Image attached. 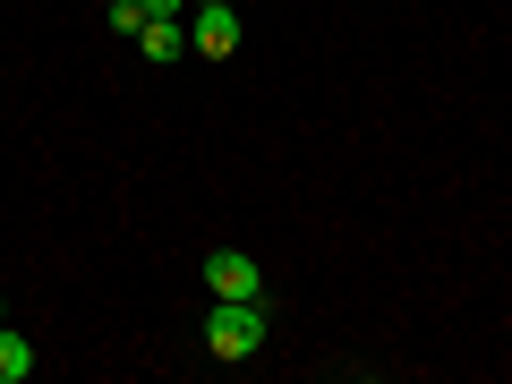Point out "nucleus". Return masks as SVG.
<instances>
[{
    "label": "nucleus",
    "instance_id": "obj_1",
    "mask_svg": "<svg viewBox=\"0 0 512 384\" xmlns=\"http://www.w3.org/2000/svg\"><path fill=\"white\" fill-rule=\"evenodd\" d=\"M205 350H214L222 367L256 359V350H265V299H214V308H205Z\"/></svg>",
    "mask_w": 512,
    "mask_h": 384
},
{
    "label": "nucleus",
    "instance_id": "obj_2",
    "mask_svg": "<svg viewBox=\"0 0 512 384\" xmlns=\"http://www.w3.org/2000/svg\"><path fill=\"white\" fill-rule=\"evenodd\" d=\"M205 291L214 299H265V274H256L248 248H214L205 256Z\"/></svg>",
    "mask_w": 512,
    "mask_h": 384
},
{
    "label": "nucleus",
    "instance_id": "obj_3",
    "mask_svg": "<svg viewBox=\"0 0 512 384\" xmlns=\"http://www.w3.org/2000/svg\"><path fill=\"white\" fill-rule=\"evenodd\" d=\"M239 35H248V26H239V0H222V9H197V26H188V43H197L205 60H231V52H239Z\"/></svg>",
    "mask_w": 512,
    "mask_h": 384
},
{
    "label": "nucleus",
    "instance_id": "obj_4",
    "mask_svg": "<svg viewBox=\"0 0 512 384\" xmlns=\"http://www.w3.org/2000/svg\"><path fill=\"white\" fill-rule=\"evenodd\" d=\"M137 52H146L154 69H171V60L188 52V18H146V35H137Z\"/></svg>",
    "mask_w": 512,
    "mask_h": 384
},
{
    "label": "nucleus",
    "instance_id": "obj_5",
    "mask_svg": "<svg viewBox=\"0 0 512 384\" xmlns=\"http://www.w3.org/2000/svg\"><path fill=\"white\" fill-rule=\"evenodd\" d=\"M26 376H35V342L18 325H0V384H26Z\"/></svg>",
    "mask_w": 512,
    "mask_h": 384
},
{
    "label": "nucleus",
    "instance_id": "obj_6",
    "mask_svg": "<svg viewBox=\"0 0 512 384\" xmlns=\"http://www.w3.org/2000/svg\"><path fill=\"white\" fill-rule=\"evenodd\" d=\"M111 35H128V43L146 35V0H111Z\"/></svg>",
    "mask_w": 512,
    "mask_h": 384
},
{
    "label": "nucleus",
    "instance_id": "obj_7",
    "mask_svg": "<svg viewBox=\"0 0 512 384\" xmlns=\"http://www.w3.org/2000/svg\"><path fill=\"white\" fill-rule=\"evenodd\" d=\"M180 9H188V0H146V18H180Z\"/></svg>",
    "mask_w": 512,
    "mask_h": 384
},
{
    "label": "nucleus",
    "instance_id": "obj_8",
    "mask_svg": "<svg viewBox=\"0 0 512 384\" xmlns=\"http://www.w3.org/2000/svg\"><path fill=\"white\" fill-rule=\"evenodd\" d=\"M0 325H9V299H0Z\"/></svg>",
    "mask_w": 512,
    "mask_h": 384
},
{
    "label": "nucleus",
    "instance_id": "obj_9",
    "mask_svg": "<svg viewBox=\"0 0 512 384\" xmlns=\"http://www.w3.org/2000/svg\"><path fill=\"white\" fill-rule=\"evenodd\" d=\"M197 9H222V0H197Z\"/></svg>",
    "mask_w": 512,
    "mask_h": 384
}]
</instances>
